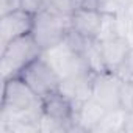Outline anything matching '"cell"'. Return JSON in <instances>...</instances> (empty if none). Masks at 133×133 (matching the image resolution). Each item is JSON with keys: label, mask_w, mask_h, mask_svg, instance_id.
Instances as JSON below:
<instances>
[{"label": "cell", "mask_w": 133, "mask_h": 133, "mask_svg": "<svg viewBox=\"0 0 133 133\" xmlns=\"http://www.w3.org/2000/svg\"><path fill=\"white\" fill-rule=\"evenodd\" d=\"M42 55V49L38 45L31 33L21 36L11 42H8L2 49L0 55V72L2 78L17 77L27 66Z\"/></svg>", "instance_id": "cell-1"}, {"label": "cell", "mask_w": 133, "mask_h": 133, "mask_svg": "<svg viewBox=\"0 0 133 133\" xmlns=\"http://www.w3.org/2000/svg\"><path fill=\"white\" fill-rule=\"evenodd\" d=\"M69 28H71V19H64L45 10H41L35 13L31 36L42 49V52H45L63 42Z\"/></svg>", "instance_id": "cell-2"}, {"label": "cell", "mask_w": 133, "mask_h": 133, "mask_svg": "<svg viewBox=\"0 0 133 133\" xmlns=\"http://www.w3.org/2000/svg\"><path fill=\"white\" fill-rule=\"evenodd\" d=\"M42 56L49 61V64L55 69V72L61 80L78 75V74H85V72H92L85 56L80 52L74 50L66 41L42 52Z\"/></svg>", "instance_id": "cell-3"}, {"label": "cell", "mask_w": 133, "mask_h": 133, "mask_svg": "<svg viewBox=\"0 0 133 133\" xmlns=\"http://www.w3.org/2000/svg\"><path fill=\"white\" fill-rule=\"evenodd\" d=\"M19 77L41 97H45L55 91H59L61 78L58 77L55 69L42 55L35 61H31L19 74Z\"/></svg>", "instance_id": "cell-4"}, {"label": "cell", "mask_w": 133, "mask_h": 133, "mask_svg": "<svg viewBox=\"0 0 133 133\" xmlns=\"http://www.w3.org/2000/svg\"><path fill=\"white\" fill-rule=\"evenodd\" d=\"M121 91V78L114 72H100L94 74L92 86H91V99L102 105L107 111L119 110Z\"/></svg>", "instance_id": "cell-5"}, {"label": "cell", "mask_w": 133, "mask_h": 133, "mask_svg": "<svg viewBox=\"0 0 133 133\" xmlns=\"http://www.w3.org/2000/svg\"><path fill=\"white\" fill-rule=\"evenodd\" d=\"M33 21L35 14L24 8L3 14L0 17V45H2V49L8 42L31 33Z\"/></svg>", "instance_id": "cell-6"}, {"label": "cell", "mask_w": 133, "mask_h": 133, "mask_svg": "<svg viewBox=\"0 0 133 133\" xmlns=\"http://www.w3.org/2000/svg\"><path fill=\"white\" fill-rule=\"evenodd\" d=\"M99 47L102 53V59L108 72H116L125 55L131 49L130 41L119 33H108L107 36L99 38Z\"/></svg>", "instance_id": "cell-7"}, {"label": "cell", "mask_w": 133, "mask_h": 133, "mask_svg": "<svg viewBox=\"0 0 133 133\" xmlns=\"http://www.w3.org/2000/svg\"><path fill=\"white\" fill-rule=\"evenodd\" d=\"M107 16L85 8H77L71 17V28L86 39H99L103 30V19Z\"/></svg>", "instance_id": "cell-8"}, {"label": "cell", "mask_w": 133, "mask_h": 133, "mask_svg": "<svg viewBox=\"0 0 133 133\" xmlns=\"http://www.w3.org/2000/svg\"><path fill=\"white\" fill-rule=\"evenodd\" d=\"M42 111L45 116H49L52 119L72 124V117H74L72 102L61 91H55V92L42 97ZM72 131H74V124H72Z\"/></svg>", "instance_id": "cell-9"}, {"label": "cell", "mask_w": 133, "mask_h": 133, "mask_svg": "<svg viewBox=\"0 0 133 133\" xmlns=\"http://www.w3.org/2000/svg\"><path fill=\"white\" fill-rule=\"evenodd\" d=\"M78 8L99 11L105 16H117L130 8V0H80Z\"/></svg>", "instance_id": "cell-10"}, {"label": "cell", "mask_w": 133, "mask_h": 133, "mask_svg": "<svg viewBox=\"0 0 133 133\" xmlns=\"http://www.w3.org/2000/svg\"><path fill=\"white\" fill-rule=\"evenodd\" d=\"M125 114H127V111H124L122 108L107 111V114L103 116V119L100 121V124L96 127L94 131H122L124 122H125Z\"/></svg>", "instance_id": "cell-11"}, {"label": "cell", "mask_w": 133, "mask_h": 133, "mask_svg": "<svg viewBox=\"0 0 133 133\" xmlns=\"http://www.w3.org/2000/svg\"><path fill=\"white\" fill-rule=\"evenodd\" d=\"M78 2L80 0H45L42 10L64 19H71L78 8Z\"/></svg>", "instance_id": "cell-12"}, {"label": "cell", "mask_w": 133, "mask_h": 133, "mask_svg": "<svg viewBox=\"0 0 133 133\" xmlns=\"http://www.w3.org/2000/svg\"><path fill=\"white\" fill-rule=\"evenodd\" d=\"M119 100H121V108L124 111H133V82L121 80Z\"/></svg>", "instance_id": "cell-13"}, {"label": "cell", "mask_w": 133, "mask_h": 133, "mask_svg": "<svg viewBox=\"0 0 133 133\" xmlns=\"http://www.w3.org/2000/svg\"><path fill=\"white\" fill-rule=\"evenodd\" d=\"M121 80L125 82H133V47L128 50V53L125 55L124 61L121 63V66L117 68V71L114 72Z\"/></svg>", "instance_id": "cell-14"}, {"label": "cell", "mask_w": 133, "mask_h": 133, "mask_svg": "<svg viewBox=\"0 0 133 133\" xmlns=\"http://www.w3.org/2000/svg\"><path fill=\"white\" fill-rule=\"evenodd\" d=\"M22 5L24 0H0V13H2V16L13 13L16 10H21Z\"/></svg>", "instance_id": "cell-15"}, {"label": "cell", "mask_w": 133, "mask_h": 133, "mask_svg": "<svg viewBox=\"0 0 133 133\" xmlns=\"http://www.w3.org/2000/svg\"><path fill=\"white\" fill-rule=\"evenodd\" d=\"M44 3H45V0H24L22 8L35 14V13H38L44 8Z\"/></svg>", "instance_id": "cell-16"}, {"label": "cell", "mask_w": 133, "mask_h": 133, "mask_svg": "<svg viewBox=\"0 0 133 133\" xmlns=\"http://www.w3.org/2000/svg\"><path fill=\"white\" fill-rule=\"evenodd\" d=\"M125 133H133V111H127L125 114V122H124V130Z\"/></svg>", "instance_id": "cell-17"}]
</instances>
